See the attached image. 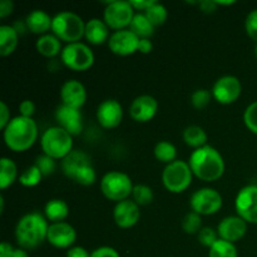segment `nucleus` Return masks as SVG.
<instances>
[{
  "label": "nucleus",
  "instance_id": "f257e3e1",
  "mask_svg": "<svg viewBox=\"0 0 257 257\" xmlns=\"http://www.w3.org/2000/svg\"><path fill=\"white\" fill-rule=\"evenodd\" d=\"M193 176L205 182H215L225 173V161L221 153L211 146L197 148L188 161Z\"/></svg>",
  "mask_w": 257,
  "mask_h": 257
},
{
  "label": "nucleus",
  "instance_id": "f03ea898",
  "mask_svg": "<svg viewBox=\"0 0 257 257\" xmlns=\"http://www.w3.org/2000/svg\"><path fill=\"white\" fill-rule=\"evenodd\" d=\"M48 220L39 212L23 216L15 226V240L24 250H33L47 240Z\"/></svg>",
  "mask_w": 257,
  "mask_h": 257
},
{
  "label": "nucleus",
  "instance_id": "7ed1b4c3",
  "mask_svg": "<svg viewBox=\"0 0 257 257\" xmlns=\"http://www.w3.org/2000/svg\"><path fill=\"white\" fill-rule=\"evenodd\" d=\"M3 138L10 151L25 152L34 145L38 138L37 123L33 118L18 115L13 118L3 131Z\"/></svg>",
  "mask_w": 257,
  "mask_h": 257
},
{
  "label": "nucleus",
  "instance_id": "20e7f679",
  "mask_svg": "<svg viewBox=\"0 0 257 257\" xmlns=\"http://www.w3.org/2000/svg\"><path fill=\"white\" fill-rule=\"evenodd\" d=\"M52 32L58 39L68 44L78 43L84 37L85 23L75 13L60 12L53 17Z\"/></svg>",
  "mask_w": 257,
  "mask_h": 257
},
{
  "label": "nucleus",
  "instance_id": "39448f33",
  "mask_svg": "<svg viewBox=\"0 0 257 257\" xmlns=\"http://www.w3.org/2000/svg\"><path fill=\"white\" fill-rule=\"evenodd\" d=\"M40 146L43 155L49 156L53 160H63L73 151V136L59 125L50 127L42 135Z\"/></svg>",
  "mask_w": 257,
  "mask_h": 257
},
{
  "label": "nucleus",
  "instance_id": "423d86ee",
  "mask_svg": "<svg viewBox=\"0 0 257 257\" xmlns=\"http://www.w3.org/2000/svg\"><path fill=\"white\" fill-rule=\"evenodd\" d=\"M133 183L132 180L125 173L119 172V171H110L105 173L100 181V191L103 196L109 201H120L128 200L133 192Z\"/></svg>",
  "mask_w": 257,
  "mask_h": 257
},
{
  "label": "nucleus",
  "instance_id": "0eeeda50",
  "mask_svg": "<svg viewBox=\"0 0 257 257\" xmlns=\"http://www.w3.org/2000/svg\"><path fill=\"white\" fill-rule=\"evenodd\" d=\"M192 177L193 173L190 165L185 161L176 160L163 170L162 183L171 193H181L190 187Z\"/></svg>",
  "mask_w": 257,
  "mask_h": 257
},
{
  "label": "nucleus",
  "instance_id": "6e6552de",
  "mask_svg": "<svg viewBox=\"0 0 257 257\" xmlns=\"http://www.w3.org/2000/svg\"><path fill=\"white\" fill-rule=\"evenodd\" d=\"M60 59L63 64L74 72H85L94 63V54L87 44L83 43H72L63 48L60 53Z\"/></svg>",
  "mask_w": 257,
  "mask_h": 257
},
{
  "label": "nucleus",
  "instance_id": "1a4fd4ad",
  "mask_svg": "<svg viewBox=\"0 0 257 257\" xmlns=\"http://www.w3.org/2000/svg\"><path fill=\"white\" fill-rule=\"evenodd\" d=\"M135 9L130 2L125 0H113L108 3L103 14V20L109 29L118 30L127 29L135 17Z\"/></svg>",
  "mask_w": 257,
  "mask_h": 257
},
{
  "label": "nucleus",
  "instance_id": "9d476101",
  "mask_svg": "<svg viewBox=\"0 0 257 257\" xmlns=\"http://www.w3.org/2000/svg\"><path fill=\"white\" fill-rule=\"evenodd\" d=\"M222 196L213 188H200L190 198V206L193 212L200 216L215 215L222 207Z\"/></svg>",
  "mask_w": 257,
  "mask_h": 257
},
{
  "label": "nucleus",
  "instance_id": "9b49d317",
  "mask_svg": "<svg viewBox=\"0 0 257 257\" xmlns=\"http://www.w3.org/2000/svg\"><path fill=\"white\" fill-rule=\"evenodd\" d=\"M235 210L243 221L257 225V186H246L238 191L235 200Z\"/></svg>",
  "mask_w": 257,
  "mask_h": 257
},
{
  "label": "nucleus",
  "instance_id": "f8f14e48",
  "mask_svg": "<svg viewBox=\"0 0 257 257\" xmlns=\"http://www.w3.org/2000/svg\"><path fill=\"white\" fill-rule=\"evenodd\" d=\"M242 85L240 79L235 75H223L218 78L213 84L212 97L220 104H231L240 98Z\"/></svg>",
  "mask_w": 257,
  "mask_h": 257
},
{
  "label": "nucleus",
  "instance_id": "ddd939ff",
  "mask_svg": "<svg viewBox=\"0 0 257 257\" xmlns=\"http://www.w3.org/2000/svg\"><path fill=\"white\" fill-rule=\"evenodd\" d=\"M140 40V38L130 29L118 30V32L110 34L108 47H109L110 52L114 53L115 55L127 57V55L135 54L136 52H138Z\"/></svg>",
  "mask_w": 257,
  "mask_h": 257
},
{
  "label": "nucleus",
  "instance_id": "4468645a",
  "mask_svg": "<svg viewBox=\"0 0 257 257\" xmlns=\"http://www.w3.org/2000/svg\"><path fill=\"white\" fill-rule=\"evenodd\" d=\"M77 240V232L74 227L67 222L50 223L48 228L47 241L57 248H68L69 250Z\"/></svg>",
  "mask_w": 257,
  "mask_h": 257
},
{
  "label": "nucleus",
  "instance_id": "2eb2a0df",
  "mask_svg": "<svg viewBox=\"0 0 257 257\" xmlns=\"http://www.w3.org/2000/svg\"><path fill=\"white\" fill-rule=\"evenodd\" d=\"M247 231V222L240 216H228L225 217L217 226L218 237L227 242L235 243L240 241Z\"/></svg>",
  "mask_w": 257,
  "mask_h": 257
},
{
  "label": "nucleus",
  "instance_id": "dca6fc26",
  "mask_svg": "<svg viewBox=\"0 0 257 257\" xmlns=\"http://www.w3.org/2000/svg\"><path fill=\"white\" fill-rule=\"evenodd\" d=\"M123 118V108L115 99H107L99 104L97 109V120L105 130H113L120 124Z\"/></svg>",
  "mask_w": 257,
  "mask_h": 257
},
{
  "label": "nucleus",
  "instance_id": "f3484780",
  "mask_svg": "<svg viewBox=\"0 0 257 257\" xmlns=\"http://www.w3.org/2000/svg\"><path fill=\"white\" fill-rule=\"evenodd\" d=\"M158 110V102L152 95L143 94L136 98L130 107V114L133 120L140 123L150 122Z\"/></svg>",
  "mask_w": 257,
  "mask_h": 257
},
{
  "label": "nucleus",
  "instance_id": "a211bd4d",
  "mask_svg": "<svg viewBox=\"0 0 257 257\" xmlns=\"http://www.w3.org/2000/svg\"><path fill=\"white\" fill-rule=\"evenodd\" d=\"M140 206L133 200L120 201L113 210V218L119 228H131L140 221Z\"/></svg>",
  "mask_w": 257,
  "mask_h": 257
},
{
  "label": "nucleus",
  "instance_id": "6ab92c4d",
  "mask_svg": "<svg viewBox=\"0 0 257 257\" xmlns=\"http://www.w3.org/2000/svg\"><path fill=\"white\" fill-rule=\"evenodd\" d=\"M55 119L59 127L67 131L70 136H78L82 133L83 122L80 109L62 104L55 110Z\"/></svg>",
  "mask_w": 257,
  "mask_h": 257
},
{
  "label": "nucleus",
  "instance_id": "aec40b11",
  "mask_svg": "<svg viewBox=\"0 0 257 257\" xmlns=\"http://www.w3.org/2000/svg\"><path fill=\"white\" fill-rule=\"evenodd\" d=\"M60 98L64 105L80 109L87 100V90L79 80H67L60 89Z\"/></svg>",
  "mask_w": 257,
  "mask_h": 257
},
{
  "label": "nucleus",
  "instance_id": "412c9836",
  "mask_svg": "<svg viewBox=\"0 0 257 257\" xmlns=\"http://www.w3.org/2000/svg\"><path fill=\"white\" fill-rule=\"evenodd\" d=\"M84 38L90 44L100 45L109 40V28L105 24L104 20L93 18L85 23Z\"/></svg>",
  "mask_w": 257,
  "mask_h": 257
},
{
  "label": "nucleus",
  "instance_id": "4be33fe9",
  "mask_svg": "<svg viewBox=\"0 0 257 257\" xmlns=\"http://www.w3.org/2000/svg\"><path fill=\"white\" fill-rule=\"evenodd\" d=\"M89 165H92V162L87 153L83 151H72L67 157L62 160V171L68 178L73 180L82 168Z\"/></svg>",
  "mask_w": 257,
  "mask_h": 257
},
{
  "label": "nucleus",
  "instance_id": "5701e85b",
  "mask_svg": "<svg viewBox=\"0 0 257 257\" xmlns=\"http://www.w3.org/2000/svg\"><path fill=\"white\" fill-rule=\"evenodd\" d=\"M25 24H27L28 30H30L34 34L42 35L48 34L49 30H52L53 18L44 10H33L25 19Z\"/></svg>",
  "mask_w": 257,
  "mask_h": 257
},
{
  "label": "nucleus",
  "instance_id": "b1692460",
  "mask_svg": "<svg viewBox=\"0 0 257 257\" xmlns=\"http://www.w3.org/2000/svg\"><path fill=\"white\" fill-rule=\"evenodd\" d=\"M19 43V34L13 25H0V55L13 54Z\"/></svg>",
  "mask_w": 257,
  "mask_h": 257
},
{
  "label": "nucleus",
  "instance_id": "393cba45",
  "mask_svg": "<svg viewBox=\"0 0 257 257\" xmlns=\"http://www.w3.org/2000/svg\"><path fill=\"white\" fill-rule=\"evenodd\" d=\"M68 215H69V207L67 202L59 198L48 201L44 207V216L48 221H50V223L64 222Z\"/></svg>",
  "mask_w": 257,
  "mask_h": 257
},
{
  "label": "nucleus",
  "instance_id": "a878e982",
  "mask_svg": "<svg viewBox=\"0 0 257 257\" xmlns=\"http://www.w3.org/2000/svg\"><path fill=\"white\" fill-rule=\"evenodd\" d=\"M38 53L45 58H53L62 53V44L60 40L54 34H45L39 37L35 43Z\"/></svg>",
  "mask_w": 257,
  "mask_h": 257
},
{
  "label": "nucleus",
  "instance_id": "bb28decb",
  "mask_svg": "<svg viewBox=\"0 0 257 257\" xmlns=\"http://www.w3.org/2000/svg\"><path fill=\"white\" fill-rule=\"evenodd\" d=\"M18 177V168L14 161L8 157L0 160V188L7 190L15 182Z\"/></svg>",
  "mask_w": 257,
  "mask_h": 257
},
{
  "label": "nucleus",
  "instance_id": "cd10ccee",
  "mask_svg": "<svg viewBox=\"0 0 257 257\" xmlns=\"http://www.w3.org/2000/svg\"><path fill=\"white\" fill-rule=\"evenodd\" d=\"M130 30L140 39H150V37H152L155 33V27L145 14H136L130 25Z\"/></svg>",
  "mask_w": 257,
  "mask_h": 257
},
{
  "label": "nucleus",
  "instance_id": "c85d7f7f",
  "mask_svg": "<svg viewBox=\"0 0 257 257\" xmlns=\"http://www.w3.org/2000/svg\"><path fill=\"white\" fill-rule=\"evenodd\" d=\"M182 136L186 145L195 148V150L203 147V146H206V142H207V135H206L205 130L198 127V125H190V127H187L183 131Z\"/></svg>",
  "mask_w": 257,
  "mask_h": 257
},
{
  "label": "nucleus",
  "instance_id": "c756f323",
  "mask_svg": "<svg viewBox=\"0 0 257 257\" xmlns=\"http://www.w3.org/2000/svg\"><path fill=\"white\" fill-rule=\"evenodd\" d=\"M155 157L156 160L160 161L162 163H170L175 162L176 157H177V150H176L175 145L167 141H161L156 145L155 147Z\"/></svg>",
  "mask_w": 257,
  "mask_h": 257
},
{
  "label": "nucleus",
  "instance_id": "7c9ffc66",
  "mask_svg": "<svg viewBox=\"0 0 257 257\" xmlns=\"http://www.w3.org/2000/svg\"><path fill=\"white\" fill-rule=\"evenodd\" d=\"M145 15L147 17V19L152 23L153 27H160V25L165 24L166 20L168 18V12L166 9L165 5L160 4V3L156 2L150 9H147L145 12Z\"/></svg>",
  "mask_w": 257,
  "mask_h": 257
},
{
  "label": "nucleus",
  "instance_id": "2f4dec72",
  "mask_svg": "<svg viewBox=\"0 0 257 257\" xmlns=\"http://www.w3.org/2000/svg\"><path fill=\"white\" fill-rule=\"evenodd\" d=\"M237 248L235 243L218 240L208 251V257H237Z\"/></svg>",
  "mask_w": 257,
  "mask_h": 257
},
{
  "label": "nucleus",
  "instance_id": "473e14b6",
  "mask_svg": "<svg viewBox=\"0 0 257 257\" xmlns=\"http://www.w3.org/2000/svg\"><path fill=\"white\" fill-rule=\"evenodd\" d=\"M42 178L43 175L39 171V168L35 165H33L30 166V167H28L27 170L20 175L19 182L22 183L24 187H35V186L39 185Z\"/></svg>",
  "mask_w": 257,
  "mask_h": 257
},
{
  "label": "nucleus",
  "instance_id": "72a5a7b5",
  "mask_svg": "<svg viewBox=\"0 0 257 257\" xmlns=\"http://www.w3.org/2000/svg\"><path fill=\"white\" fill-rule=\"evenodd\" d=\"M132 197L138 206H147L153 201V191L146 185H136L133 187Z\"/></svg>",
  "mask_w": 257,
  "mask_h": 257
},
{
  "label": "nucleus",
  "instance_id": "f704fd0d",
  "mask_svg": "<svg viewBox=\"0 0 257 257\" xmlns=\"http://www.w3.org/2000/svg\"><path fill=\"white\" fill-rule=\"evenodd\" d=\"M182 228L186 233H198L202 228V218L198 213L190 212L185 216L182 221Z\"/></svg>",
  "mask_w": 257,
  "mask_h": 257
},
{
  "label": "nucleus",
  "instance_id": "c9c22d12",
  "mask_svg": "<svg viewBox=\"0 0 257 257\" xmlns=\"http://www.w3.org/2000/svg\"><path fill=\"white\" fill-rule=\"evenodd\" d=\"M97 180V173H95V170L93 168L92 165L85 166L84 168L79 171V172L75 175V177L73 178L75 183L82 186H90L95 182Z\"/></svg>",
  "mask_w": 257,
  "mask_h": 257
},
{
  "label": "nucleus",
  "instance_id": "e433bc0d",
  "mask_svg": "<svg viewBox=\"0 0 257 257\" xmlns=\"http://www.w3.org/2000/svg\"><path fill=\"white\" fill-rule=\"evenodd\" d=\"M39 171L42 172L43 177H47V176L53 175L57 170V163H55V160L50 158L49 156L42 155L39 157H37V161L34 163Z\"/></svg>",
  "mask_w": 257,
  "mask_h": 257
},
{
  "label": "nucleus",
  "instance_id": "4c0bfd02",
  "mask_svg": "<svg viewBox=\"0 0 257 257\" xmlns=\"http://www.w3.org/2000/svg\"><path fill=\"white\" fill-rule=\"evenodd\" d=\"M243 122L248 131L257 135V100L251 103L243 113Z\"/></svg>",
  "mask_w": 257,
  "mask_h": 257
},
{
  "label": "nucleus",
  "instance_id": "58836bf2",
  "mask_svg": "<svg viewBox=\"0 0 257 257\" xmlns=\"http://www.w3.org/2000/svg\"><path fill=\"white\" fill-rule=\"evenodd\" d=\"M211 98L212 97V93L207 89H197L196 92L192 93L191 95V103H192L193 107L196 109H203L208 105Z\"/></svg>",
  "mask_w": 257,
  "mask_h": 257
},
{
  "label": "nucleus",
  "instance_id": "ea45409f",
  "mask_svg": "<svg viewBox=\"0 0 257 257\" xmlns=\"http://www.w3.org/2000/svg\"><path fill=\"white\" fill-rule=\"evenodd\" d=\"M197 236H198V242H200L201 245L205 246V247H208V248L212 247V246L220 240L218 233L211 227H202L200 232L197 233Z\"/></svg>",
  "mask_w": 257,
  "mask_h": 257
},
{
  "label": "nucleus",
  "instance_id": "a19ab883",
  "mask_svg": "<svg viewBox=\"0 0 257 257\" xmlns=\"http://www.w3.org/2000/svg\"><path fill=\"white\" fill-rule=\"evenodd\" d=\"M245 29L248 37L257 43V9L248 13L245 22Z\"/></svg>",
  "mask_w": 257,
  "mask_h": 257
},
{
  "label": "nucleus",
  "instance_id": "79ce46f5",
  "mask_svg": "<svg viewBox=\"0 0 257 257\" xmlns=\"http://www.w3.org/2000/svg\"><path fill=\"white\" fill-rule=\"evenodd\" d=\"M90 257H120L119 253L117 252V250H114L113 247L109 246H102V247L95 248L94 251H92Z\"/></svg>",
  "mask_w": 257,
  "mask_h": 257
},
{
  "label": "nucleus",
  "instance_id": "37998d69",
  "mask_svg": "<svg viewBox=\"0 0 257 257\" xmlns=\"http://www.w3.org/2000/svg\"><path fill=\"white\" fill-rule=\"evenodd\" d=\"M19 112L22 117H27V118H32L33 114L35 113V104L33 100L25 99L23 100L22 103L19 104Z\"/></svg>",
  "mask_w": 257,
  "mask_h": 257
},
{
  "label": "nucleus",
  "instance_id": "c03bdc74",
  "mask_svg": "<svg viewBox=\"0 0 257 257\" xmlns=\"http://www.w3.org/2000/svg\"><path fill=\"white\" fill-rule=\"evenodd\" d=\"M10 120L12 119H10L9 108L5 104V102H0V128L4 131L5 127L9 124Z\"/></svg>",
  "mask_w": 257,
  "mask_h": 257
},
{
  "label": "nucleus",
  "instance_id": "a18cd8bd",
  "mask_svg": "<svg viewBox=\"0 0 257 257\" xmlns=\"http://www.w3.org/2000/svg\"><path fill=\"white\" fill-rule=\"evenodd\" d=\"M14 10V3L12 0H2L0 2V18H7Z\"/></svg>",
  "mask_w": 257,
  "mask_h": 257
},
{
  "label": "nucleus",
  "instance_id": "49530a36",
  "mask_svg": "<svg viewBox=\"0 0 257 257\" xmlns=\"http://www.w3.org/2000/svg\"><path fill=\"white\" fill-rule=\"evenodd\" d=\"M131 5H132L133 9L136 10H143L146 12L147 9H150L153 4H155V0H130Z\"/></svg>",
  "mask_w": 257,
  "mask_h": 257
},
{
  "label": "nucleus",
  "instance_id": "de8ad7c7",
  "mask_svg": "<svg viewBox=\"0 0 257 257\" xmlns=\"http://www.w3.org/2000/svg\"><path fill=\"white\" fill-rule=\"evenodd\" d=\"M67 257H90V253L80 246H74L67 251Z\"/></svg>",
  "mask_w": 257,
  "mask_h": 257
},
{
  "label": "nucleus",
  "instance_id": "09e8293b",
  "mask_svg": "<svg viewBox=\"0 0 257 257\" xmlns=\"http://www.w3.org/2000/svg\"><path fill=\"white\" fill-rule=\"evenodd\" d=\"M153 44L150 39H141L140 45H138V52H141L142 54H148V53L152 52Z\"/></svg>",
  "mask_w": 257,
  "mask_h": 257
},
{
  "label": "nucleus",
  "instance_id": "8fccbe9b",
  "mask_svg": "<svg viewBox=\"0 0 257 257\" xmlns=\"http://www.w3.org/2000/svg\"><path fill=\"white\" fill-rule=\"evenodd\" d=\"M15 248L9 242H2L0 245V257H12Z\"/></svg>",
  "mask_w": 257,
  "mask_h": 257
},
{
  "label": "nucleus",
  "instance_id": "3c124183",
  "mask_svg": "<svg viewBox=\"0 0 257 257\" xmlns=\"http://www.w3.org/2000/svg\"><path fill=\"white\" fill-rule=\"evenodd\" d=\"M200 8L203 13H213L217 8V4L215 2H201Z\"/></svg>",
  "mask_w": 257,
  "mask_h": 257
},
{
  "label": "nucleus",
  "instance_id": "603ef678",
  "mask_svg": "<svg viewBox=\"0 0 257 257\" xmlns=\"http://www.w3.org/2000/svg\"><path fill=\"white\" fill-rule=\"evenodd\" d=\"M12 257H29V255H28L27 250H24V248L20 247V248H15Z\"/></svg>",
  "mask_w": 257,
  "mask_h": 257
},
{
  "label": "nucleus",
  "instance_id": "864d4df0",
  "mask_svg": "<svg viewBox=\"0 0 257 257\" xmlns=\"http://www.w3.org/2000/svg\"><path fill=\"white\" fill-rule=\"evenodd\" d=\"M255 53H256V57H257V45H256V49H255Z\"/></svg>",
  "mask_w": 257,
  "mask_h": 257
}]
</instances>
